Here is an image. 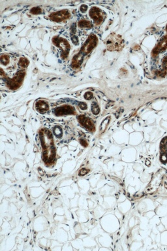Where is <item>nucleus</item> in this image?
Here are the masks:
<instances>
[{
	"mask_svg": "<svg viewBox=\"0 0 167 251\" xmlns=\"http://www.w3.org/2000/svg\"><path fill=\"white\" fill-rule=\"evenodd\" d=\"M93 98V94L90 92H86L85 94H84V98H85L86 100H90L91 98Z\"/></svg>",
	"mask_w": 167,
	"mask_h": 251,
	"instance_id": "17",
	"label": "nucleus"
},
{
	"mask_svg": "<svg viewBox=\"0 0 167 251\" xmlns=\"http://www.w3.org/2000/svg\"><path fill=\"white\" fill-rule=\"evenodd\" d=\"M54 134L58 137H61L62 135V129H61L60 127H59V126H56V127L54 128Z\"/></svg>",
	"mask_w": 167,
	"mask_h": 251,
	"instance_id": "15",
	"label": "nucleus"
},
{
	"mask_svg": "<svg viewBox=\"0 0 167 251\" xmlns=\"http://www.w3.org/2000/svg\"><path fill=\"white\" fill-rule=\"evenodd\" d=\"M105 14L97 7H92L89 11V16L93 20L95 24L99 25L105 18Z\"/></svg>",
	"mask_w": 167,
	"mask_h": 251,
	"instance_id": "4",
	"label": "nucleus"
},
{
	"mask_svg": "<svg viewBox=\"0 0 167 251\" xmlns=\"http://www.w3.org/2000/svg\"><path fill=\"white\" fill-rule=\"evenodd\" d=\"M166 31H167V25H166Z\"/></svg>",
	"mask_w": 167,
	"mask_h": 251,
	"instance_id": "23",
	"label": "nucleus"
},
{
	"mask_svg": "<svg viewBox=\"0 0 167 251\" xmlns=\"http://www.w3.org/2000/svg\"><path fill=\"white\" fill-rule=\"evenodd\" d=\"M164 60H165L166 61V62H167V56H166V57L164 58Z\"/></svg>",
	"mask_w": 167,
	"mask_h": 251,
	"instance_id": "22",
	"label": "nucleus"
},
{
	"mask_svg": "<svg viewBox=\"0 0 167 251\" xmlns=\"http://www.w3.org/2000/svg\"><path fill=\"white\" fill-rule=\"evenodd\" d=\"M167 48V35L162 38L153 50V55H157Z\"/></svg>",
	"mask_w": 167,
	"mask_h": 251,
	"instance_id": "9",
	"label": "nucleus"
},
{
	"mask_svg": "<svg viewBox=\"0 0 167 251\" xmlns=\"http://www.w3.org/2000/svg\"><path fill=\"white\" fill-rule=\"evenodd\" d=\"M79 107L82 110H85L87 109V105L85 104V103H83V102L80 103Z\"/></svg>",
	"mask_w": 167,
	"mask_h": 251,
	"instance_id": "19",
	"label": "nucleus"
},
{
	"mask_svg": "<svg viewBox=\"0 0 167 251\" xmlns=\"http://www.w3.org/2000/svg\"><path fill=\"white\" fill-rule=\"evenodd\" d=\"M53 43L56 46H58L62 50V58H66L69 55L70 50V44L68 43L66 39L62 38L60 37H54L52 39Z\"/></svg>",
	"mask_w": 167,
	"mask_h": 251,
	"instance_id": "3",
	"label": "nucleus"
},
{
	"mask_svg": "<svg viewBox=\"0 0 167 251\" xmlns=\"http://www.w3.org/2000/svg\"><path fill=\"white\" fill-rule=\"evenodd\" d=\"M97 42L98 39L95 35L92 34L89 37V38L86 40L85 43L82 46L79 52L74 56L73 59L72 60V67L78 68L80 66L82 62H83L84 56L88 55L97 46Z\"/></svg>",
	"mask_w": 167,
	"mask_h": 251,
	"instance_id": "2",
	"label": "nucleus"
},
{
	"mask_svg": "<svg viewBox=\"0 0 167 251\" xmlns=\"http://www.w3.org/2000/svg\"><path fill=\"white\" fill-rule=\"evenodd\" d=\"M54 113L56 116L67 115V114H72L74 113V109L70 105H64V106L56 108L54 111Z\"/></svg>",
	"mask_w": 167,
	"mask_h": 251,
	"instance_id": "7",
	"label": "nucleus"
},
{
	"mask_svg": "<svg viewBox=\"0 0 167 251\" xmlns=\"http://www.w3.org/2000/svg\"><path fill=\"white\" fill-rule=\"evenodd\" d=\"M31 13L34 14V15H38V14H41L42 13V10L39 7H34L31 9Z\"/></svg>",
	"mask_w": 167,
	"mask_h": 251,
	"instance_id": "16",
	"label": "nucleus"
},
{
	"mask_svg": "<svg viewBox=\"0 0 167 251\" xmlns=\"http://www.w3.org/2000/svg\"><path fill=\"white\" fill-rule=\"evenodd\" d=\"M25 77V72L20 71L16 73V75L12 78L8 83V86L11 89L18 88L22 84L23 78Z\"/></svg>",
	"mask_w": 167,
	"mask_h": 251,
	"instance_id": "5",
	"label": "nucleus"
},
{
	"mask_svg": "<svg viewBox=\"0 0 167 251\" xmlns=\"http://www.w3.org/2000/svg\"><path fill=\"white\" fill-rule=\"evenodd\" d=\"M29 60H28L27 58H21L19 61V63H18V64H19V66L21 67L25 68L28 65H29Z\"/></svg>",
	"mask_w": 167,
	"mask_h": 251,
	"instance_id": "12",
	"label": "nucleus"
},
{
	"mask_svg": "<svg viewBox=\"0 0 167 251\" xmlns=\"http://www.w3.org/2000/svg\"><path fill=\"white\" fill-rule=\"evenodd\" d=\"M40 137L43 149V159L45 162H51L55 158V149L52 133L43 129L40 132Z\"/></svg>",
	"mask_w": 167,
	"mask_h": 251,
	"instance_id": "1",
	"label": "nucleus"
},
{
	"mask_svg": "<svg viewBox=\"0 0 167 251\" xmlns=\"http://www.w3.org/2000/svg\"><path fill=\"white\" fill-rule=\"evenodd\" d=\"M88 172V170H86V169H82L80 172L79 175H86Z\"/></svg>",
	"mask_w": 167,
	"mask_h": 251,
	"instance_id": "20",
	"label": "nucleus"
},
{
	"mask_svg": "<svg viewBox=\"0 0 167 251\" xmlns=\"http://www.w3.org/2000/svg\"><path fill=\"white\" fill-rule=\"evenodd\" d=\"M9 61H10V58H9V56L5 55L1 56V62L2 64L7 65L9 62Z\"/></svg>",
	"mask_w": 167,
	"mask_h": 251,
	"instance_id": "14",
	"label": "nucleus"
},
{
	"mask_svg": "<svg viewBox=\"0 0 167 251\" xmlns=\"http://www.w3.org/2000/svg\"><path fill=\"white\" fill-rule=\"evenodd\" d=\"M91 110H92V112L94 114H98L99 113V105L96 103H93L92 104V105H91Z\"/></svg>",
	"mask_w": 167,
	"mask_h": 251,
	"instance_id": "13",
	"label": "nucleus"
},
{
	"mask_svg": "<svg viewBox=\"0 0 167 251\" xmlns=\"http://www.w3.org/2000/svg\"><path fill=\"white\" fill-rule=\"evenodd\" d=\"M71 40H72V43H73V44H74L75 45H77V44H78V39L76 36H72V38H71Z\"/></svg>",
	"mask_w": 167,
	"mask_h": 251,
	"instance_id": "18",
	"label": "nucleus"
},
{
	"mask_svg": "<svg viewBox=\"0 0 167 251\" xmlns=\"http://www.w3.org/2000/svg\"><path fill=\"white\" fill-rule=\"evenodd\" d=\"M78 24V26L80 28H91V22H89V21L86 20H82L80 21H79Z\"/></svg>",
	"mask_w": 167,
	"mask_h": 251,
	"instance_id": "11",
	"label": "nucleus"
},
{
	"mask_svg": "<svg viewBox=\"0 0 167 251\" xmlns=\"http://www.w3.org/2000/svg\"><path fill=\"white\" fill-rule=\"evenodd\" d=\"M78 119L82 126L88 129L91 132H94L95 130V126L91 120L85 115H80L78 116Z\"/></svg>",
	"mask_w": 167,
	"mask_h": 251,
	"instance_id": "8",
	"label": "nucleus"
},
{
	"mask_svg": "<svg viewBox=\"0 0 167 251\" xmlns=\"http://www.w3.org/2000/svg\"><path fill=\"white\" fill-rule=\"evenodd\" d=\"M87 9H88V7L86 5H82L80 7V11L82 12H86L87 11Z\"/></svg>",
	"mask_w": 167,
	"mask_h": 251,
	"instance_id": "21",
	"label": "nucleus"
},
{
	"mask_svg": "<svg viewBox=\"0 0 167 251\" xmlns=\"http://www.w3.org/2000/svg\"><path fill=\"white\" fill-rule=\"evenodd\" d=\"M70 14L68 10H62L52 13L49 16L50 19L54 22H60L69 18Z\"/></svg>",
	"mask_w": 167,
	"mask_h": 251,
	"instance_id": "6",
	"label": "nucleus"
},
{
	"mask_svg": "<svg viewBox=\"0 0 167 251\" xmlns=\"http://www.w3.org/2000/svg\"><path fill=\"white\" fill-rule=\"evenodd\" d=\"M36 109L41 113H44L48 110V105L44 101L39 100L36 104Z\"/></svg>",
	"mask_w": 167,
	"mask_h": 251,
	"instance_id": "10",
	"label": "nucleus"
}]
</instances>
